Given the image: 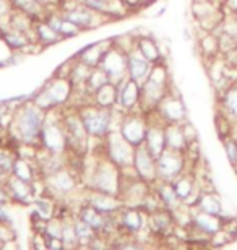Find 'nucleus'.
I'll use <instances>...</instances> for the list:
<instances>
[{"mask_svg": "<svg viewBox=\"0 0 237 250\" xmlns=\"http://www.w3.org/2000/svg\"><path fill=\"white\" fill-rule=\"evenodd\" d=\"M41 122H43V116L41 112L38 111V109L34 107H28L26 111H24L23 117H22V133L24 138H33L34 135L38 133L39 127H41Z\"/></svg>", "mask_w": 237, "mask_h": 250, "instance_id": "obj_1", "label": "nucleus"}, {"mask_svg": "<svg viewBox=\"0 0 237 250\" xmlns=\"http://www.w3.org/2000/svg\"><path fill=\"white\" fill-rule=\"evenodd\" d=\"M195 224L196 228H200L201 231L206 234H215L223 229L224 226V218L218 216V214H210L201 211L195 216Z\"/></svg>", "mask_w": 237, "mask_h": 250, "instance_id": "obj_2", "label": "nucleus"}, {"mask_svg": "<svg viewBox=\"0 0 237 250\" xmlns=\"http://www.w3.org/2000/svg\"><path fill=\"white\" fill-rule=\"evenodd\" d=\"M180 167H182V159L172 151H166L159 158V172L166 177L175 176L180 171Z\"/></svg>", "mask_w": 237, "mask_h": 250, "instance_id": "obj_3", "label": "nucleus"}, {"mask_svg": "<svg viewBox=\"0 0 237 250\" xmlns=\"http://www.w3.org/2000/svg\"><path fill=\"white\" fill-rule=\"evenodd\" d=\"M198 205H200L201 211H205V213L218 214V216H221V213H223V200L215 193L201 195L198 198Z\"/></svg>", "mask_w": 237, "mask_h": 250, "instance_id": "obj_4", "label": "nucleus"}, {"mask_svg": "<svg viewBox=\"0 0 237 250\" xmlns=\"http://www.w3.org/2000/svg\"><path fill=\"white\" fill-rule=\"evenodd\" d=\"M108 116H104V114H98V112H93L89 114V116L85 119V127L89 133H94V135H101L106 132V128H108Z\"/></svg>", "mask_w": 237, "mask_h": 250, "instance_id": "obj_5", "label": "nucleus"}, {"mask_svg": "<svg viewBox=\"0 0 237 250\" xmlns=\"http://www.w3.org/2000/svg\"><path fill=\"white\" fill-rule=\"evenodd\" d=\"M164 112L169 121H172V122H180L185 116L184 104L177 101V99H169V101L164 104Z\"/></svg>", "mask_w": 237, "mask_h": 250, "instance_id": "obj_6", "label": "nucleus"}, {"mask_svg": "<svg viewBox=\"0 0 237 250\" xmlns=\"http://www.w3.org/2000/svg\"><path fill=\"white\" fill-rule=\"evenodd\" d=\"M124 137L129 140L130 143H140L143 140L145 137V130H143V125L140 124V122H129V124H125V127H124Z\"/></svg>", "mask_w": 237, "mask_h": 250, "instance_id": "obj_7", "label": "nucleus"}, {"mask_svg": "<svg viewBox=\"0 0 237 250\" xmlns=\"http://www.w3.org/2000/svg\"><path fill=\"white\" fill-rule=\"evenodd\" d=\"M166 143H168V146L172 148V149L184 148V145L187 143L185 135H184V130H180L177 127L168 128V132H166Z\"/></svg>", "mask_w": 237, "mask_h": 250, "instance_id": "obj_8", "label": "nucleus"}, {"mask_svg": "<svg viewBox=\"0 0 237 250\" xmlns=\"http://www.w3.org/2000/svg\"><path fill=\"white\" fill-rule=\"evenodd\" d=\"M224 107L231 119L237 121V84H233L224 93Z\"/></svg>", "mask_w": 237, "mask_h": 250, "instance_id": "obj_9", "label": "nucleus"}, {"mask_svg": "<svg viewBox=\"0 0 237 250\" xmlns=\"http://www.w3.org/2000/svg\"><path fill=\"white\" fill-rule=\"evenodd\" d=\"M148 140H150L151 151H153L154 156H158V154L163 151V146L166 143V135L161 133L159 130H151L150 135H148Z\"/></svg>", "mask_w": 237, "mask_h": 250, "instance_id": "obj_10", "label": "nucleus"}, {"mask_svg": "<svg viewBox=\"0 0 237 250\" xmlns=\"http://www.w3.org/2000/svg\"><path fill=\"white\" fill-rule=\"evenodd\" d=\"M112 154H114L115 161L127 163L130 158V146L127 143H124L122 140H117V143L112 145Z\"/></svg>", "mask_w": 237, "mask_h": 250, "instance_id": "obj_11", "label": "nucleus"}, {"mask_svg": "<svg viewBox=\"0 0 237 250\" xmlns=\"http://www.w3.org/2000/svg\"><path fill=\"white\" fill-rule=\"evenodd\" d=\"M130 72H132V77L135 80H142L146 72H148V63L143 59L132 57V61H130Z\"/></svg>", "mask_w": 237, "mask_h": 250, "instance_id": "obj_12", "label": "nucleus"}, {"mask_svg": "<svg viewBox=\"0 0 237 250\" xmlns=\"http://www.w3.org/2000/svg\"><path fill=\"white\" fill-rule=\"evenodd\" d=\"M67 84L65 83H54L52 88L49 89L47 96L52 103H59V101H64L67 98Z\"/></svg>", "mask_w": 237, "mask_h": 250, "instance_id": "obj_13", "label": "nucleus"}, {"mask_svg": "<svg viewBox=\"0 0 237 250\" xmlns=\"http://www.w3.org/2000/svg\"><path fill=\"white\" fill-rule=\"evenodd\" d=\"M137 166L143 176H151V172H153V161H151V158L148 156L146 151H138Z\"/></svg>", "mask_w": 237, "mask_h": 250, "instance_id": "obj_14", "label": "nucleus"}, {"mask_svg": "<svg viewBox=\"0 0 237 250\" xmlns=\"http://www.w3.org/2000/svg\"><path fill=\"white\" fill-rule=\"evenodd\" d=\"M46 143L49 145L50 148L59 149L60 146H62V143H64L62 133H60L57 128H49L46 132Z\"/></svg>", "mask_w": 237, "mask_h": 250, "instance_id": "obj_15", "label": "nucleus"}, {"mask_svg": "<svg viewBox=\"0 0 237 250\" xmlns=\"http://www.w3.org/2000/svg\"><path fill=\"white\" fill-rule=\"evenodd\" d=\"M192 188H194L192 181H189V179H180V181L177 182V186H175V193H177L179 198L185 200L190 195Z\"/></svg>", "mask_w": 237, "mask_h": 250, "instance_id": "obj_16", "label": "nucleus"}, {"mask_svg": "<svg viewBox=\"0 0 237 250\" xmlns=\"http://www.w3.org/2000/svg\"><path fill=\"white\" fill-rule=\"evenodd\" d=\"M93 203L98 209H104V211H110V209H114L117 207V203L112 202V200L108 197H94Z\"/></svg>", "mask_w": 237, "mask_h": 250, "instance_id": "obj_17", "label": "nucleus"}, {"mask_svg": "<svg viewBox=\"0 0 237 250\" xmlns=\"http://www.w3.org/2000/svg\"><path fill=\"white\" fill-rule=\"evenodd\" d=\"M15 174L22 181H29L31 179V172H29V167L24 161H17V164H15Z\"/></svg>", "mask_w": 237, "mask_h": 250, "instance_id": "obj_18", "label": "nucleus"}, {"mask_svg": "<svg viewBox=\"0 0 237 250\" xmlns=\"http://www.w3.org/2000/svg\"><path fill=\"white\" fill-rule=\"evenodd\" d=\"M115 68L119 70H122V61H120V57L119 56H115V54H110V56L106 59V70L110 73H115Z\"/></svg>", "mask_w": 237, "mask_h": 250, "instance_id": "obj_19", "label": "nucleus"}, {"mask_svg": "<svg viewBox=\"0 0 237 250\" xmlns=\"http://www.w3.org/2000/svg\"><path fill=\"white\" fill-rule=\"evenodd\" d=\"M68 20L73 23H78V24H88L91 21V15L86 13V12H82V10H78V12H73L68 15Z\"/></svg>", "mask_w": 237, "mask_h": 250, "instance_id": "obj_20", "label": "nucleus"}, {"mask_svg": "<svg viewBox=\"0 0 237 250\" xmlns=\"http://www.w3.org/2000/svg\"><path fill=\"white\" fill-rule=\"evenodd\" d=\"M135 98H137V86H135V83H130L129 86L125 88V91L122 94L124 104H125V106H132Z\"/></svg>", "mask_w": 237, "mask_h": 250, "instance_id": "obj_21", "label": "nucleus"}, {"mask_svg": "<svg viewBox=\"0 0 237 250\" xmlns=\"http://www.w3.org/2000/svg\"><path fill=\"white\" fill-rule=\"evenodd\" d=\"M54 182H55V186H57L59 188H62V190H70V188L73 187L72 179H70L65 172L59 174V176L54 179Z\"/></svg>", "mask_w": 237, "mask_h": 250, "instance_id": "obj_22", "label": "nucleus"}, {"mask_svg": "<svg viewBox=\"0 0 237 250\" xmlns=\"http://www.w3.org/2000/svg\"><path fill=\"white\" fill-rule=\"evenodd\" d=\"M142 52L146 59H150V61H153V59L158 57V51H156V47L153 46V42H150V41L142 42Z\"/></svg>", "mask_w": 237, "mask_h": 250, "instance_id": "obj_23", "label": "nucleus"}, {"mask_svg": "<svg viewBox=\"0 0 237 250\" xmlns=\"http://www.w3.org/2000/svg\"><path fill=\"white\" fill-rule=\"evenodd\" d=\"M83 218H85V221H86L89 226H94V228H98L103 224V219H101L98 214H96V211H93V209H86L83 214Z\"/></svg>", "mask_w": 237, "mask_h": 250, "instance_id": "obj_24", "label": "nucleus"}, {"mask_svg": "<svg viewBox=\"0 0 237 250\" xmlns=\"http://www.w3.org/2000/svg\"><path fill=\"white\" fill-rule=\"evenodd\" d=\"M163 198L168 202L169 205H174L177 202V193H175V188H169V187H164L163 188Z\"/></svg>", "mask_w": 237, "mask_h": 250, "instance_id": "obj_25", "label": "nucleus"}, {"mask_svg": "<svg viewBox=\"0 0 237 250\" xmlns=\"http://www.w3.org/2000/svg\"><path fill=\"white\" fill-rule=\"evenodd\" d=\"M75 231H77V236L78 237H88V236H91V228H89L88 223H78L77 228H75Z\"/></svg>", "mask_w": 237, "mask_h": 250, "instance_id": "obj_26", "label": "nucleus"}, {"mask_svg": "<svg viewBox=\"0 0 237 250\" xmlns=\"http://www.w3.org/2000/svg\"><path fill=\"white\" fill-rule=\"evenodd\" d=\"M125 223H127V226H129V228L137 229V228H138V224H140L138 214H137V213H129V214H127V218H125Z\"/></svg>", "mask_w": 237, "mask_h": 250, "instance_id": "obj_27", "label": "nucleus"}, {"mask_svg": "<svg viewBox=\"0 0 237 250\" xmlns=\"http://www.w3.org/2000/svg\"><path fill=\"white\" fill-rule=\"evenodd\" d=\"M12 187L15 190V193L18 195V197H24L26 195V186H23L22 182H18V181H12Z\"/></svg>", "mask_w": 237, "mask_h": 250, "instance_id": "obj_28", "label": "nucleus"}, {"mask_svg": "<svg viewBox=\"0 0 237 250\" xmlns=\"http://www.w3.org/2000/svg\"><path fill=\"white\" fill-rule=\"evenodd\" d=\"M104 91H106V96H101V103H103V104H109L110 101H112V88L106 86Z\"/></svg>", "mask_w": 237, "mask_h": 250, "instance_id": "obj_29", "label": "nucleus"}, {"mask_svg": "<svg viewBox=\"0 0 237 250\" xmlns=\"http://www.w3.org/2000/svg\"><path fill=\"white\" fill-rule=\"evenodd\" d=\"M60 29H62L64 33H68V34H73L75 33V26H72V24L70 23H67V24H62V26H60Z\"/></svg>", "mask_w": 237, "mask_h": 250, "instance_id": "obj_30", "label": "nucleus"}, {"mask_svg": "<svg viewBox=\"0 0 237 250\" xmlns=\"http://www.w3.org/2000/svg\"><path fill=\"white\" fill-rule=\"evenodd\" d=\"M49 28H41V34L44 38H47V39H54L55 38V34H54V31L50 29V31H47Z\"/></svg>", "mask_w": 237, "mask_h": 250, "instance_id": "obj_31", "label": "nucleus"}, {"mask_svg": "<svg viewBox=\"0 0 237 250\" xmlns=\"http://www.w3.org/2000/svg\"><path fill=\"white\" fill-rule=\"evenodd\" d=\"M8 167H10V159L0 156V169H8Z\"/></svg>", "mask_w": 237, "mask_h": 250, "instance_id": "obj_32", "label": "nucleus"}, {"mask_svg": "<svg viewBox=\"0 0 237 250\" xmlns=\"http://www.w3.org/2000/svg\"><path fill=\"white\" fill-rule=\"evenodd\" d=\"M49 232H50V234H54V237L60 239V231H59V228L55 226V224H54V226L50 224V226H49Z\"/></svg>", "mask_w": 237, "mask_h": 250, "instance_id": "obj_33", "label": "nucleus"}, {"mask_svg": "<svg viewBox=\"0 0 237 250\" xmlns=\"http://www.w3.org/2000/svg\"><path fill=\"white\" fill-rule=\"evenodd\" d=\"M2 198H3V197H2V193H0V200H2Z\"/></svg>", "mask_w": 237, "mask_h": 250, "instance_id": "obj_34", "label": "nucleus"}, {"mask_svg": "<svg viewBox=\"0 0 237 250\" xmlns=\"http://www.w3.org/2000/svg\"><path fill=\"white\" fill-rule=\"evenodd\" d=\"M234 138H236V140H237V137H234Z\"/></svg>", "mask_w": 237, "mask_h": 250, "instance_id": "obj_35", "label": "nucleus"}]
</instances>
